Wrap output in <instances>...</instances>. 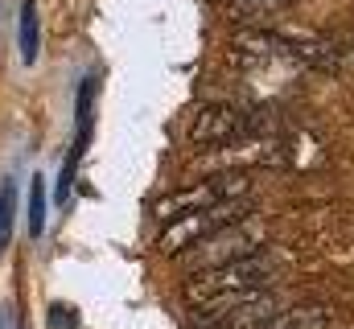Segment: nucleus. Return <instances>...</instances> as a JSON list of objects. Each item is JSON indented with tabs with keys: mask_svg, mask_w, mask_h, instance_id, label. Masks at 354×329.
I'll return each mask as SVG.
<instances>
[{
	"mask_svg": "<svg viewBox=\"0 0 354 329\" xmlns=\"http://www.w3.org/2000/svg\"><path fill=\"white\" fill-rule=\"evenodd\" d=\"M346 70H351V75H354V50H351V54H346Z\"/></svg>",
	"mask_w": 354,
	"mask_h": 329,
	"instance_id": "dca6fc26",
	"label": "nucleus"
},
{
	"mask_svg": "<svg viewBox=\"0 0 354 329\" xmlns=\"http://www.w3.org/2000/svg\"><path fill=\"white\" fill-rule=\"evenodd\" d=\"M50 317H54V329H71V326H79V317H75L71 309H62V305H54V309H50Z\"/></svg>",
	"mask_w": 354,
	"mask_h": 329,
	"instance_id": "4468645a",
	"label": "nucleus"
},
{
	"mask_svg": "<svg viewBox=\"0 0 354 329\" xmlns=\"http://www.w3.org/2000/svg\"><path fill=\"white\" fill-rule=\"evenodd\" d=\"M252 210H256V202H252L248 194H239V198H227V202H214V206L177 214V218L165 223V231H161V251H165V255H181V251H189L194 243L210 239L214 231L252 218Z\"/></svg>",
	"mask_w": 354,
	"mask_h": 329,
	"instance_id": "7ed1b4c3",
	"label": "nucleus"
},
{
	"mask_svg": "<svg viewBox=\"0 0 354 329\" xmlns=\"http://www.w3.org/2000/svg\"><path fill=\"white\" fill-rule=\"evenodd\" d=\"M284 276V259L272 255V251H256V255H243L235 263H223V267H206V272H189L185 280V305L194 313H223L227 305L260 292L268 284H276Z\"/></svg>",
	"mask_w": 354,
	"mask_h": 329,
	"instance_id": "f257e3e1",
	"label": "nucleus"
},
{
	"mask_svg": "<svg viewBox=\"0 0 354 329\" xmlns=\"http://www.w3.org/2000/svg\"><path fill=\"white\" fill-rule=\"evenodd\" d=\"M280 37H284V46H288V54L297 58V66H317V70H326V66H334V62H338V50H334L322 33L280 29Z\"/></svg>",
	"mask_w": 354,
	"mask_h": 329,
	"instance_id": "0eeeda50",
	"label": "nucleus"
},
{
	"mask_svg": "<svg viewBox=\"0 0 354 329\" xmlns=\"http://www.w3.org/2000/svg\"><path fill=\"white\" fill-rule=\"evenodd\" d=\"M292 4L297 0H227V12L239 17V21H264V17H276Z\"/></svg>",
	"mask_w": 354,
	"mask_h": 329,
	"instance_id": "9d476101",
	"label": "nucleus"
},
{
	"mask_svg": "<svg viewBox=\"0 0 354 329\" xmlns=\"http://www.w3.org/2000/svg\"><path fill=\"white\" fill-rule=\"evenodd\" d=\"M17 46H21V62L33 66V62H37V46H41V25H37V4H33V0H21Z\"/></svg>",
	"mask_w": 354,
	"mask_h": 329,
	"instance_id": "1a4fd4ad",
	"label": "nucleus"
},
{
	"mask_svg": "<svg viewBox=\"0 0 354 329\" xmlns=\"http://www.w3.org/2000/svg\"><path fill=\"white\" fill-rule=\"evenodd\" d=\"M256 251H264V227L243 218V223L223 227L210 239L194 243L189 251H181V259H185V272H206V267H223V263H235V259L256 255Z\"/></svg>",
	"mask_w": 354,
	"mask_h": 329,
	"instance_id": "20e7f679",
	"label": "nucleus"
},
{
	"mask_svg": "<svg viewBox=\"0 0 354 329\" xmlns=\"http://www.w3.org/2000/svg\"><path fill=\"white\" fill-rule=\"evenodd\" d=\"M12 223H17V181L4 177L0 181V251L12 239Z\"/></svg>",
	"mask_w": 354,
	"mask_h": 329,
	"instance_id": "9b49d317",
	"label": "nucleus"
},
{
	"mask_svg": "<svg viewBox=\"0 0 354 329\" xmlns=\"http://www.w3.org/2000/svg\"><path fill=\"white\" fill-rule=\"evenodd\" d=\"M29 235L33 239L46 235V177L41 173L29 181Z\"/></svg>",
	"mask_w": 354,
	"mask_h": 329,
	"instance_id": "f8f14e48",
	"label": "nucleus"
},
{
	"mask_svg": "<svg viewBox=\"0 0 354 329\" xmlns=\"http://www.w3.org/2000/svg\"><path fill=\"white\" fill-rule=\"evenodd\" d=\"M0 329H17V313L12 309H0Z\"/></svg>",
	"mask_w": 354,
	"mask_h": 329,
	"instance_id": "2eb2a0df",
	"label": "nucleus"
},
{
	"mask_svg": "<svg viewBox=\"0 0 354 329\" xmlns=\"http://www.w3.org/2000/svg\"><path fill=\"white\" fill-rule=\"evenodd\" d=\"M75 169H79V157L71 153V157H66V164H62V173H58V189H54V202H58V206H66V202H71V189H75Z\"/></svg>",
	"mask_w": 354,
	"mask_h": 329,
	"instance_id": "ddd939ff",
	"label": "nucleus"
},
{
	"mask_svg": "<svg viewBox=\"0 0 354 329\" xmlns=\"http://www.w3.org/2000/svg\"><path fill=\"white\" fill-rule=\"evenodd\" d=\"M280 309H284L280 297H272L268 288H260V292H252V297L227 305L223 313H214V317H210V329H268L276 321Z\"/></svg>",
	"mask_w": 354,
	"mask_h": 329,
	"instance_id": "423d86ee",
	"label": "nucleus"
},
{
	"mask_svg": "<svg viewBox=\"0 0 354 329\" xmlns=\"http://www.w3.org/2000/svg\"><path fill=\"white\" fill-rule=\"evenodd\" d=\"M268 115L256 103H235V99H218V103H206L194 124H189V140L198 149H227V144H239V140H252V136H268Z\"/></svg>",
	"mask_w": 354,
	"mask_h": 329,
	"instance_id": "f03ea898",
	"label": "nucleus"
},
{
	"mask_svg": "<svg viewBox=\"0 0 354 329\" xmlns=\"http://www.w3.org/2000/svg\"><path fill=\"white\" fill-rule=\"evenodd\" d=\"M330 321H334L330 305L309 301V305H284L268 329H330Z\"/></svg>",
	"mask_w": 354,
	"mask_h": 329,
	"instance_id": "6e6552de",
	"label": "nucleus"
},
{
	"mask_svg": "<svg viewBox=\"0 0 354 329\" xmlns=\"http://www.w3.org/2000/svg\"><path fill=\"white\" fill-rule=\"evenodd\" d=\"M248 185H252L248 173H214V177H206V181H194V185L169 194V198H161V202L153 206V214L169 223V218H177V214H189V210H202V206L239 198V194H248Z\"/></svg>",
	"mask_w": 354,
	"mask_h": 329,
	"instance_id": "39448f33",
	"label": "nucleus"
}]
</instances>
